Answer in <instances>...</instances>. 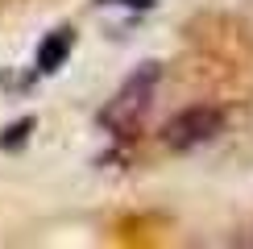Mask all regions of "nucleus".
Here are the masks:
<instances>
[{
  "mask_svg": "<svg viewBox=\"0 0 253 249\" xmlns=\"http://www.w3.org/2000/svg\"><path fill=\"white\" fill-rule=\"evenodd\" d=\"M158 75H162L158 62H141V67L121 83V91L112 96V104L104 108V117H100L104 129H112V133H133L137 124H141L145 108H150V96H154Z\"/></svg>",
  "mask_w": 253,
  "mask_h": 249,
  "instance_id": "obj_1",
  "label": "nucleus"
},
{
  "mask_svg": "<svg viewBox=\"0 0 253 249\" xmlns=\"http://www.w3.org/2000/svg\"><path fill=\"white\" fill-rule=\"evenodd\" d=\"M220 129H224V112L220 108H187L162 129V141L170 150H191V145L212 141Z\"/></svg>",
  "mask_w": 253,
  "mask_h": 249,
  "instance_id": "obj_2",
  "label": "nucleus"
},
{
  "mask_svg": "<svg viewBox=\"0 0 253 249\" xmlns=\"http://www.w3.org/2000/svg\"><path fill=\"white\" fill-rule=\"evenodd\" d=\"M71 46H75V34H71L67 25H62V29H54V34L42 42V50H38V71H42V75H54L62 62H67Z\"/></svg>",
  "mask_w": 253,
  "mask_h": 249,
  "instance_id": "obj_3",
  "label": "nucleus"
},
{
  "mask_svg": "<svg viewBox=\"0 0 253 249\" xmlns=\"http://www.w3.org/2000/svg\"><path fill=\"white\" fill-rule=\"evenodd\" d=\"M29 129H34V121H21V124H13V129H8L13 137H0V145H17L21 137H29Z\"/></svg>",
  "mask_w": 253,
  "mask_h": 249,
  "instance_id": "obj_4",
  "label": "nucleus"
}]
</instances>
